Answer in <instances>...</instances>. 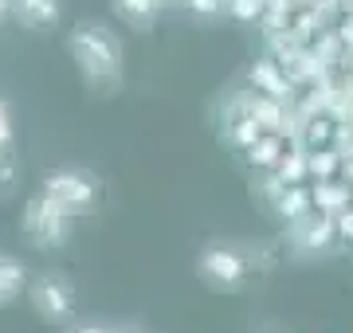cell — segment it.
<instances>
[{"label":"cell","mask_w":353,"mask_h":333,"mask_svg":"<svg viewBox=\"0 0 353 333\" xmlns=\"http://www.w3.org/2000/svg\"><path fill=\"white\" fill-rule=\"evenodd\" d=\"M32 310L43 321H67L75 314V290L63 275H43L32 282Z\"/></svg>","instance_id":"3957f363"},{"label":"cell","mask_w":353,"mask_h":333,"mask_svg":"<svg viewBox=\"0 0 353 333\" xmlns=\"http://www.w3.org/2000/svg\"><path fill=\"white\" fill-rule=\"evenodd\" d=\"M314 208L318 212H330V216H338L350 208V189L345 184H330V180H318L314 189Z\"/></svg>","instance_id":"7c38bea8"},{"label":"cell","mask_w":353,"mask_h":333,"mask_svg":"<svg viewBox=\"0 0 353 333\" xmlns=\"http://www.w3.org/2000/svg\"><path fill=\"white\" fill-rule=\"evenodd\" d=\"M228 8L236 20H255V16H263V0H228Z\"/></svg>","instance_id":"ac0fdd59"},{"label":"cell","mask_w":353,"mask_h":333,"mask_svg":"<svg viewBox=\"0 0 353 333\" xmlns=\"http://www.w3.org/2000/svg\"><path fill=\"white\" fill-rule=\"evenodd\" d=\"M201 275L208 286H216V290H236L243 282V275H248V259L240 255V251H232V247H208V251H201Z\"/></svg>","instance_id":"5b68a950"},{"label":"cell","mask_w":353,"mask_h":333,"mask_svg":"<svg viewBox=\"0 0 353 333\" xmlns=\"http://www.w3.org/2000/svg\"><path fill=\"white\" fill-rule=\"evenodd\" d=\"M161 4H185V0H161Z\"/></svg>","instance_id":"cb8c5ba5"},{"label":"cell","mask_w":353,"mask_h":333,"mask_svg":"<svg viewBox=\"0 0 353 333\" xmlns=\"http://www.w3.org/2000/svg\"><path fill=\"white\" fill-rule=\"evenodd\" d=\"M306 157L310 153H283V161H279V177L283 180H290V184H294V180H303L306 173H310V161H306Z\"/></svg>","instance_id":"2e32d148"},{"label":"cell","mask_w":353,"mask_h":333,"mask_svg":"<svg viewBox=\"0 0 353 333\" xmlns=\"http://www.w3.org/2000/svg\"><path fill=\"white\" fill-rule=\"evenodd\" d=\"M248 157H252V165L275 169L279 161H283V141H279V133H267V138H259L252 149H248Z\"/></svg>","instance_id":"5bb4252c"},{"label":"cell","mask_w":353,"mask_h":333,"mask_svg":"<svg viewBox=\"0 0 353 333\" xmlns=\"http://www.w3.org/2000/svg\"><path fill=\"white\" fill-rule=\"evenodd\" d=\"M248 78H252V87L255 90H263L267 98H290V83H287V75L279 71L271 59H255L252 63V71H248Z\"/></svg>","instance_id":"52a82bcc"},{"label":"cell","mask_w":353,"mask_h":333,"mask_svg":"<svg viewBox=\"0 0 353 333\" xmlns=\"http://www.w3.org/2000/svg\"><path fill=\"white\" fill-rule=\"evenodd\" d=\"M12 184H16V161L0 157V193H12Z\"/></svg>","instance_id":"ffe728a7"},{"label":"cell","mask_w":353,"mask_h":333,"mask_svg":"<svg viewBox=\"0 0 353 333\" xmlns=\"http://www.w3.org/2000/svg\"><path fill=\"white\" fill-rule=\"evenodd\" d=\"M67 47L75 55V67L83 71L90 87L99 90H118L122 83V47L118 39L106 32V28H94V24H79L71 36H67Z\"/></svg>","instance_id":"6da1fadb"},{"label":"cell","mask_w":353,"mask_h":333,"mask_svg":"<svg viewBox=\"0 0 353 333\" xmlns=\"http://www.w3.org/2000/svg\"><path fill=\"white\" fill-rule=\"evenodd\" d=\"M192 12H201V16H216L220 8H224V0H185Z\"/></svg>","instance_id":"44dd1931"},{"label":"cell","mask_w":353,"mask_h":333,"mask_svg":"<svg viewBox=\"0 0 353 333\" xmlns=\"http://www.w3.org/2000/svg\"><path fill=\"white\" fill-rule=\"evenodd\" d=\"M275 204V212L283 219H299V216H306L310 208H314V193H306V189H294V184H287L283 193L271 200Z\"/></svg>","instance_id":"30bf717a"},{"label":"cell","mask_w":353,"mask_h":333,"mask_svg":"<svg viewBox=\"0 0 353 333\" xmlns=\"http://www.w3.org/2000/svg\"><path fill=\"white\" fill-rule=\"evenodd\" d=\"M228 138L236 141V145H243V149H252L255 141L263 138V126H259L252 114H240L236 122H232V133H228Z\"/></svg>","instance_id":"9a60e30c"},{"label":"cell","mask_w":353,"mask_h":333,"mask_svg":"<svg viewBox=\"0 0 353 333\" xmlns=\"http://www.w3.org/2000/svg\"><path fill=\"white\" fill-rule=\"evenodd\" d=\"M71 333H106V330H102V325H75Z\"/></svg>","instance_id":"603a6c76"},{"label":"cell","mask_w":353,"mask_h":333,"mask_svg":"<svg viewBox=\"0 0 353 333\" xmlns=\"http://www.w3.org/2000/svg\"><path fill=\"white\" fill-rule=\"evenodd\" d=\"M243 114H252L255 122H259L263 129H271V133H279V129H283V122H287V118H283V106H279V98H248V103H243Z\"/></svg>","instance_id":"8fae6325"},{"label":"cell","mask_w":353,"mask_h":333,"mask_svg":"<svg viewBox=\"0 0 353 333\" xmlns=\"http://www.w3.org/2000/svg\"><path fill=\"white\" fill-rule=\"evenodd\" d=\"M306 161H310V173H314L318 180H326L330 173L338 169V153H310Z\"/></svg>","instance_id":"e0dca14e"},{"label":"cell","mask_w":353,"mask_h":333,"mask_svg":"<svg viewBox=\"0 0 353 333\" xmlns=\"http://www.w3.org/2000/svg\"><path fill=\"white\" fill-rule=\"evenodd\" d=\"M106 333H130V330H106Z\"/></svg>","instance_id":"d4e9b609"},{"label":"cell","mask_w":353,"mask_h":333,"mask_svg":"<svg viewBox=\"0 0 353 333\" xmlns=\"http://www.w3.org/2000/svg\"><path fill=\"white\" fill-rule=\"evenodd\" d=\"M24 263L20 259H8L0 255V302H12L20 290H24Z\"/></svg>","instance_id":"4fadbf2b"},{"label":"cell","mask_w":353,"mask_h":333,"mask_svg":"<svg viewBox=\"0 0 353 333\" xmlns=\"http://www.w3.org/2000/svg\"><path fill=\"white\" fill-rule=\"evenodd\" d=\"M114 12H118V20H126L130 28H138V32H150V28L157 24L161 0H114Z\"/></svg>","instance_id":"ba28073f"},{"label":"cell","mask_w":353,"mask_h":333,"mask_svg":"<svg viewBox=\"0 0 353 333\" xmlns=\"http://www.w3.org/2000/svg\"><path fill=\"white\" fill-rule=\"evenodd\" d=\"M334 219H338V231L345 235V239H350V244H353V208H345V212H338Z\"/></svg>","instance_id":"7402d4cb"},{"label":"cell","mask_w":353,"mask_h":333,"mask_svg":"<svg viewBox=\"0 0 353 333\" xmlns=\"http://www.w3.org/2000/svg\"><path fill=\"white\" fill-rule=\"evenodd\" d=\"M12 8L28 28H51L59 20V0H12Z\"/></svg>","instance_id":"9c48e42d"},{"label":"cell","mask_w":353,"mask_h":333,"mask_svg":"<svg viewBox=\"0 0 353 333\" xmlns=\"http://www.w3.org/2000/svg\"><path fill=\"white\" fill-rule=\"evenodd\" d=\"M12 153V110L0 103V157Z\"/></svg>","instance_id":"d6986e66"},{"label":"cell","mask_w":353,"mask_h":333,"mask_svg":"<svg viewBox=\"0 0 353 333\" xmlns=\"http://www.w3.org/2000/svg\"><path fill=\"white\" fill-rule=\"evenodd\" d=\"M334 231H338V219L330 216V212H306V216L290 219V239L303 247V251H322V247H330V239H334Z\"/></svg>","instance_id":"8992f818"},{"label":"cell","mask_w":353,"mask_h":333,"mask_svg":"<svg viewBox=\"0 0 353 333\" xmlns=\"http://www.w3.org/2000/svg\"><path fill=\"white\" fill-rule=\"evenodd\" d=\"M71 231V208L51 200L48 193H39L36 200L24 204V235L36 247H59Z\"/></svg>","instance_id":"7a4b0ae2"},{"label":"cell","mask_w":353,"mask_h":333,"mask_svg":"<svg viewBox=\"0 0 353 333\" xmlns=\"http://www.w3.org/2000/svg\"><path fill=\"white\" fill-rule=\"evenodd\" d=\"M94 189H99L94 177L83 173V169H55V173L43 177V193H48L51 200L67 204L71 212H83V208L94 200Z\"/></svg>","instance_id":"277c9868"}]
</instances>
